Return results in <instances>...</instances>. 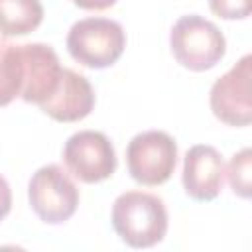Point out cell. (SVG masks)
I'll return each mask as SVG.
<instances>
[{
    "label": "cell",
    "mask_w": 252,
    "mask_h": 252,
    "mask_svg": "<svg viewBox=\"0 0 252 252\" xmlns=\"http://www.w3.org/2000/svg\"><path fill=\"white\" fill-rule=\"evenodd\" d=\"M112 226L132 248H150L167 232V209L163 201L146 191H126L112 205Z\"/></svg>",
    "instance_id": "1"
},
{
    "label": "cell",
    "mask_w": 252,
    "mask_h": 252,
    "mask_svg": "<svg viewBox=\"0 0 252 252\" xmlns=\"http://www.w3.org/2000/svg\"><path fill=\"white\" fill-rule=\"evenodd\" d=\"M209 8L222 20H244L250 16V0H209Z\"/></svg>",
    "instance_id": "14"
},
{
    "label": "cell",
    "mask_w": 252,
    "mask_h": 252,
    "mask_svg": "<svg viewBox=\"0 0 252 252\" xmlns=\"http://www.w3.org/2000/svg\"><path fill=\"white\" fill-rule=\"evenodd\" d=\"M250 165H252V150L242 148L238 154L232 156L226 167L228 183L234 191V195L248 199L250 197Z\"/></svg>",
    "instance_id": "13"
},
{
    "label": "cell",
    "mask_w": 252,
    "mask_h": 252,
    "mask_svg": "<svg viewBox=\"0 0 252 252\" xmlns=\"http://www.w3.org/2000/svg\"><path fill=\"white\" fill-rule=\"evenodd\" d=\"M63 161L79 181L98 183L108 179L116 169L112 142L96 130H79L67 138Z\"/></svg>",
    "instance_id": "6"
},
{
    "label": "cell",
    "mask_w": 252,
    "mask_h": 252,
    "mask_svg": "<svg viewBox=\"0 0 252 252\" xmlns=\"http://www.w3.org/2000/svg\"><path fill=\"white\" fill-rule=\"evenodd\" d=\"M130 177L146 187L165 183L175 171L177 144L163 130H146L136 134L126 148Z\"/></svg>",
    "instance_id": "5"
},
{
    "label": "cell",
    "mask_w": 252,
    "mask_h": 252,
    "mask_svg": "<svg viewBox=\"0 0 252 252\" xmlns=\"http://www.w3.org/2000/svg\"><path fill=\"white\" fill-rule=\"evenodd\" d=\"M169 47L175 61L189 71L213 69L226 53V39L222 32L197 14L181 16L169 33Z\"/></svg>",
    "instance_id": "2"
},
{
    "label": "cell",
    "mask_w": 252,
    "mask_h": 252,
    "mask_svg": "<svg viewBox=\"0 0 252 252\" xmlns=\"http://www.w3.org/2000/svg\"><path fill=\"white\" fill-rule=\"evenodd\" d=\"M10 209H12V189L4 179V175H0V220L8 217Z\"/></svg>",
    "instance_id": "15"
},
{
    "label": "cell",
    "mask_w": 252,
    "mask_h": 252,
    "mask_svg": "<svg viewBox=\"0 0 252 252\" xmlns=\"http://www.w3.org/2000/svg\"><path fill=\"white\" fill-rule=\"evenodd\" d=\"M43 20L39 0H0V35H26Z\"/></svg>",
    "instance_id": "11"
},
{
    "label": "cell",
    "mask_w": 252,
    "mask_h": 252,
    "mask_svg": "<svg viewBox=\"0 0 252 252\" xmlns=\"http://www.w3.org/2000/svg\"><path fill=\"white\" fill-rule=\"evenodd\" d=\"M28 199L39 220L45 224H63L77 211L79 189L61 165L49 163L32 175L28 183Z\"/></svg>",
    "instance_id": "4"
},
{
    "label": "cell",
    "mask_w": 252,
    "mask_h": 252,
    "mask_svg": "<svg viewBox=\"0 0 252 252\" xmlns=\"http://www.w3.org/2000/svg\"><path fill=\"white\" fill-rule=\"evenodd\" d=\"M224 179V161L217 148L209 144L191 146L183 158V189L195 201L219 197Z\"/></svg>",
    "instance_id": "8"
},
{
    "label": "cell",
    "mask_w": 252,
    "mask_h": 252,
    "mask_svg": "<svg viewBox=\"0 0 252 252\" xmlns=\"http://www.w3.org/2000/svg\"><path fill=\"white\" fill-rule=\"evenodd\" d=\"M124 47L126 33L122 26L108 18L79 20L67 33L69 55L89 69H104L114 65Z\"/></svg>",
    "instance_id": "3"
},
{
    "label": "cell",
    "mask_w": 252,
    "mask_h": 252,
    "mask_svg": "<svg viewBox=\"0 0 252 252\" xmlns=\"http://www.w3.org/2000/svg\"><path fill=\"white\" fill-rule=\"evenodd\" d=\"M94 106V91L87 77L63 67L57 91L39 108L57 122H79L91 114Z\"/></svg>",
    "instance_id": "10"
},
{
    "label": "cell",
    "mask_w": 252,
    "mask_h": 252,
    "mask_svg": "<svg viewBox=\"0 0 252 252\" xmlns=\"http://www.w3.org/2000/svg\"><path fill=\"white\" fill-rule=\"evenodd\" d=\"M73 2L83 10H106L116 4V0H73Z\"/></svg>",
    "instance_id": "16"
},
{
    "label": "cell",
    "mask_w": 252,
    "mask_h": 252,
    "mask_svg": "<svg viewBox=\"0 0 252 252\" xmlns=\"http://www.w3.org/2000/svg\"><path fill=\"white\" fill-rule=\"evenodd\" d=\"M22 85H24L22 45L0 39V106H6L16 96H20Z\"/></svg>",
    "instance_id": "12"
},
{
    "label": "cell",
    "mask_w": 252,
    "mask_h": 252,
    "mask_svg": "<svg viewBox=\"0 0 252 252\" xmlns=\"http://www.w3.org/2000/svg\"><path fill=\"white\" fill-rule=\"evenodd\" d=\"M252 57L244 55L211 87L209 102L213 114L228 126H248L252 120L250 100Z\"/></svg>",
    "instance_id": "7"
},
{
    "label": "cell",
    "mask_w": 252,
    "mask_h": 252,
    "mask_svg": "<svg viewBox=\"0 0 252 252\" xmlns=\"http://www.w3.org/2000/svg\"><path fill=\"white\" fill-rule=\"evenodd\" d=\"M24 85L20 96L30 104H43L59 87L63 67L53 47L45 43H24Z\"/></svg>",
    "instance_id": "9"
}]
</instances>
